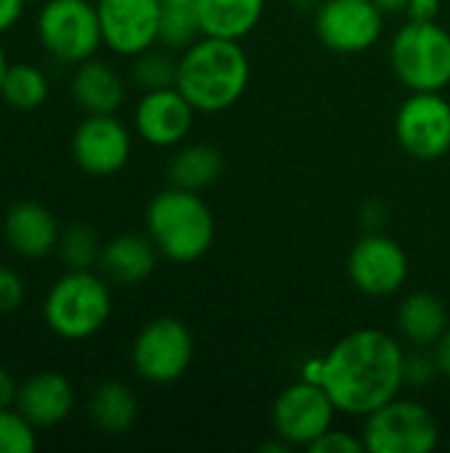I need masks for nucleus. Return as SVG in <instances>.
Returning <instances> with one entry per match:
<instances>
[{"mask_svg": "<svg viewBox=\"0 0 450 453\" xmlns=\"http://www.w3.org/2000/svg\"><path fill=\"white\" fill-rule=\"evenodd\" d=\"M406 350L382 329H355L337 340L326 356L302 364L300 377L321 385L337 409L350 417H369L406 388Z\"/></svg>", "mask_w": 450, "mask_h": 453, "instance_id": "nucleus-1", "label": "nucleus"}, {"mask_svg": "<svg viewBox=\"0 0 450 453\" xmlns=\"http://www.w3.org/2000/svg\"><path fill=\"white\" fill-rule=\"evenodd\" d=\"M249 85V58L239 40L202 35L178 58L175 88L196 111L217 114L231 109Z\"/></svg>", "mask_w": 450, "mask_h": 453, "instance_id": "nucleus-2", "label": "nucleus"}, {"mask_svg": "<svg viewBox=\"0 0 450 453\" xmlns=\"http://www.w3.org/2000/svg\"><path fill=\"white\" fill-rule=\"evenodd\" d=\"M146 228L159 255L172 263L202 260L215 242V218L196 191L164 188L146 210Z\"/></svg>", "mask_w": 450, "mask_h": 453, "instance_id": "nucleus-3", "label": "nucleus"}, {"mask_svg": "<svg viewBox=\"0 0 450 453\" xmlns=\"http://www.w3.org/2000/svg\"><path fill=\"white\" fill-rule=\"evenodd\" d=\"M45 324L61 340H88L111 316V295L103 279L90 271H69L45 295Z\"/></svg>", "mask_w": 450, "mask_h": 453, "instance_id": "nucleus-4", "label": "nucleus"}, {"mask_svg": "<svg viewBox=\"0 0 450 453\" xmlns=\"http://www.w3.org/2000/svg\"><path fill=\"white\" fill-rule=\"evenodd\" d=\"M395 77L411 93H440L450 85V32L438 21H408L390 42Z\"/></svg>", "mask_w": 450, "mask_h": 453, "instance_id": "nucleus-5", "label": "nucleus"}, {"mask_svg": "<svg viewBox=\"0 0 450 453\" xmlns=\"http://www.w3.org/2000/svg\"><path fill=\"white\" fill-rule=\"evenodd\" d=\"M440 427L432 411L414 398H393L366 417L363 446L371 453H432Z\"/></svg>", "mask_w": 450, "mask_h": 453, "instance_id": "nucleus-6", "label": "nucleus"}, {"mask_svg": "<svg viewBox=\"0 0 450 453\" xmlns=\"http://www.w3.org/2000/svg\"><path fill=\"white\" fill-rule=\"evenodd\" d=\"M37 37L53 58L82 64L103 42L98 8L88 0H45L37 13Z\"/></svg>", "mask_w": 450, "mask_h": 453, "instance_id": "nucleus-7", "label": "nucleus"}, {"mask_svg": "<svg viewBox=\"0 0 450 453\" xmlns=\"http://www.w3.org/2000/svg\"><path fill=\"white\" fill-rule=\"evenodd\" d=\"M130 358L141 380L170 385L180 380L194 361V334L180 319H154L138 332Z\"/></svg>", "mask_w": 450, "mask_h": 453, "instance_id": "nucleus-8", "label": "nucleus"}, {"mask_svg": "<svg viewBox=\"0 0 450 453\" xmlns=\"http://www.w3.org/2000/svg\"><path fill=\"white\" fill-rule=\"evenodd\" d=\"M337 411V403L321 385L300 377V382L284 388L273 401L271 422L276 438L292 449H310L324 433L334 427Z\"/></svg>", "mask_w": 450, "mask_h": 453, "instance_id": "nucleus-9", "label": "nucleus"}, {"mask_svg": "<svg viewBox=\"0 0 450 453\" xmlns=\"http://www.w3.org/2000/svg\"><path fill=\"white\" fill-rule=\"evenodd\" d=\"M395 138L400 149L435 162L450 151V101L440 93H411L395 114Z\"/></svg>", "mask_w": 450, "mask_h": 453, "instance_id": "nucleus-10", "label": "nucleus"}, {"mask_svg": "<svg viewBox=\"0 0 450 453\" xmlns=\"http://www.w3.org/2000/svg\"><path fill=\"white\" fill-rule=\"evenodd\" d=\"M385 29V13L371 0H321L316 8L318 40L342 56L374 48Z\"/></svg>", "mask_w": 450, "mask_h": 453, "instance_id": "nucleus-11", "label": "nucleus"}, {"mask_svg": "<svg viewBox=\"0 0 450 453\" xmlns=\"http://www.w3.org/2000/svg\"><path fill=\"white\" fill-rule=\"evenodd\" d=\"M347 273L358 292L369 297H390L400 292L408 279V255L395 239L369 231L350 250Z\"/></svg>", "mask_w": 450, "mask_h": 453, "instance_id": "nucleus-12", "label": "nucleus"}, {"mask_svg": "<svg viewBox=\"0 0 450 453\" xmlns=\"http://www.w3.org/2000/svg\"><path fill=\"white\" fill-rule=\"evenodd\" d=\"M133 151L130 130L114 114H88L72 135V157L77 167L95 178L119 173Z\"/></svg>", "mask_w": 450, "mask_h": 453, "instance_id": "nucleus-13", "label": "nucleus"}, {"mask_svg": "<svg viewBox=\"0 0 450 453\" xmlns=\"http://www.w3.org/2000/svg\"><path fill=\"white\" fill-rule=\"evenodd\" d=\"M103 45L119 56H138L159 42L162 0H98Z\"/></svg>", "mask_w": 450, "mask_h": 453, "instance_id": "nucleus-14", "label": "nucleus"}, {"mask_svg": "<svg viewBox=\"0 0 450 453\" xmlns=\"http://www.w3.org/2000/svg\"><path fill=\"white\" fill-rule=\"evenodd\" d=\"M196 109L178 88L149 90L135 106V130L138 135L159 149H170L186 141L194 127Z\"/></svg>", "mask_w": 450, "mask_h": 453, "instance_id": "nucleus-15", "label": "nucleus"}, {"mask_svg": "<svg viewBox=\"0 0 450 453\" xmlns=\"http://www.w3.org/2000/svg\"><path fill=\"white\" fill-rule=\"evenodd\" d=\"M5 242L21 257L37 260L58 247V223L53 212L37 202H19L8 210L3 223Z\"/></svg>", "mask_w": 450, "mask_h": 453, "instance_id": "nucleus-16", "label": "nucleus"}, {"mask_svg": "<svg viewBox=\"0 0 450 453\" xmlns=\"http://www.w3.org/2000/svg\"><path fill=\"white\" fill-rule=\"evenodd\" d=\"M16 409L34 425V427H56L61 425L74 409V390L64 374L40 372L19 385Z\"/></svg>", "mask_w": 450, "mask_h": 453, "instance_id": "nucleus-17", "label": "nucleus"}, {"mask_svg": "<svg viewBox=\"0 0 450 453\" xmlns=\"http://www.w3.org/2000/svg\"><path fill=\"white\" fill-rule=\"evenodd\" d=\"M156 244L146 234H119L101 250V271L109 281L119 287H133L146 281L156 268Z\"/></svg>", "mask_w": 450, "mask_h": 453, "instance_id": "nucleus-18", "label": "nucleus"}, {"mask_svg": "<svg viewBox=\"0 0 450 453\" xmlns=\"http://www.w3.org/2000/svg\"><path fill=\"white\" fill-rule=\"evenodd\" d=\"M395 324L400 337L414 348H435L438 340L448 332V311L438 295L414 292L398 305Z\"/></svg>", "mask_w": 450, "mask_h": 453, "instance_id": "nucleus-19", "label": "nucleus"}, {"mask_svg": "<svg viewBox=\"0 0 450 453\" xmlns=\"http://www.w3.org/2000/svg\"><path fill=\"white\" fill-rule=\"evenodd\" d=\"M202 35L223 40H244L257 29L265 0H194Z\"/></svg>", "mask_w": 450, "mask_h": 453, "instance_id": "nucleus-20", "label": "nucleus"}, {"mask_svg": "<svg viewBox=\"0 0 450 453\" xmlns=\"http://www.w3.org/2000/svg\"><path fill=\"white\" fill-rule=\"evenodd\" d=\"M72 93L88 114H114L125 101V82L109 64L88 58L77 64Z\"/></svg>", "mask_w": 450, "mask_h": 453, "instance_id": "nucleus-21", "label": "nucleus"}, {"mask_svg": "<svg viewBox=\"0 0 450 453\" xmlns=\"http://www.w3.org/2000/svg\"><path fill=\"white\" fill-rule=\"evenodd\" d=\"M223 173V154L210 143H188L178 149L167 165V180L175 188L204 191Z\"/></svg>", "mask_w": 450, "mask_h": 453, "instance_id": "nucleus-22", "label": "nucleus"}, {"mask_svg": "<svg viewBox=\"0 0 450 453\" xmlns=\"http://www.w3.org/2000/svg\"><path fill=\"white\" fill-rule=\"evenodd\" d=\"M88 414H90V422L101 433L122 435L138 419V401L125 382L106 380L93 390L90 403H88Z\"/></svg>", "mask_w": 450, "mask_h": 453, "instance_id": "nucleus-23", "label": "nucleus"}, {"mask_svg": "<svg viewBox=\"0 0 450 453\" xmlns=\"http://www.w3.org/2000/svg\"><path fill=\"white\" fill-rule=\"evenodd\" d=\"M0 96L13 109H37L48 98V77L32 64H8L0 82Z\"/></svg>", "mask_w": 450, "mask_h": 453, "instance_id": "nucleus-24", "label": "nucleus"}, {"mask_svg": "<svg viewBox=\"0 0 450 453\" xmlns=\"http://www.w3.org/2000/svg\"><path fill=\"white\" fill-rule=\"evenodd\" d=\"M202 37L194 0H167L159 16V42L170 50H186Z\"/></svg>", "mask_w": 450, "mask_h": 453, "instance_id": "nucleus-25", "label": "nucleus"}, {"mask_svg": "<svg viewBox=\"0 0 450 453\" xmlns=\"http://www.w3.org/2000/svg\"><path fill=\"white\" fill-rule=\"evenodd\" d=\"M133 80L143 93L162 90V88H175V82H178V61L164 50L149 48V50L135 56Z\"/></svg>", "mask_w": 450, "mask_h": 453, "instance_id": "nucleus-26", "label": "nucleus"}, {"mask_svg": "<svg viewBox=\"0 0 450 453\" xmlns=\"http://www.w3.org/2000/svg\"><path fill=\"white\" fill-rule=\"evenodd\" d=\"M101 250L103 247H98V234L82 223L69 226L58 239V252L69 271H90V265L98 263Z\"/></svg>", "mask_w": 450, "mask_h": 453, "instance_id": "nucleus-27", "label": "nucleus"}, {"mask_svg": "<svg viewBox=\"0 0 450 453\" xmlns=\"http://www.w3.org/2000/svg\"><path fill=\"white\" fill-rule=\"evenodd\" d=\"M34 449V425L19 409H0V453H29Z\"/></svg>", "mask_w": 450, "mask_h": 453, "instance_id": "nucleus-28", "label": "nucleus"}, {"mask_svg": "<svg viewBox=\"0 0 450 453\" xmlns=\"http://www.w3.org/2000/svg\"><path fill=\"white\" fill-rule=\"evenodd\" d=\"M427 348H419L416 353H406V366H403V380L408 388H427L438 374V361L435 353H424Z\"/></svg>", "mask_w": 450, "mask_h": 453, "instance_id": "nucleus-29", "label": "nucleus"}, {"mask_svg": "<svg viewBox=\"0 0 450 453\" xmlns=\"http://www.w3.org/2000/svg\"><path fill=\"white\" fill-rule=\"evenodd\" d=\"M310 453H363L366 451V446H363V438H355V435H350V433H345V430H329V433H324L310 449Z\"/></svg>", "mask_w": 450, "mask_h": 453, "instance_id": "nucleus-30", "label": "nucleus"}, {"mask_svg": "<svg viewBox=\"0 0 450 453\" xmlns=\"http://www.w3.org/2000/svg\"><path fill=\"white\" fill-rule=\"evenodd\" d=\"M24 303V281L16 271L0 265V316L19 311Z\"/></svg>", "mask_w": 450, "mask_h": 453, "instance_id": "nucleus-31", "label": "nucleus"}, {"mask_svg": "<svg viewBox=\"0 0 450 453\" xmlns=\"http://www.w3.org/2000/svg\"><path fill=\"white\" fill-rule=\"evenodd\" d=\"M408 21H435L440 13V0H408Z\"/></svg>", "mask_w": 450, "mask_h": 453, "instance_id": "nucleus-32", "label": "nucleus"}, {"mask_svg": "<svg viewBox=\"0 0 450 453\" xmlns=\"http://www.w3.org/2000/svg\"><path fill=\"white\" fill-rule=\"evenodd\" d=\"M27 0H0V35L8 32L24 13Z\"/></svg>", "mask_w": 450, "mask_h": 453, "instance_id": "nucleus-33", "label": "nucleus"}, {"mask_svg": "<svg viewBox=\"0 0 450 453\" xmlns=\"http://www.w3.org/2000/svg\"><path fill=\"white\" fill-rule=\"evenodd\" d=\"M19 395V385L13 382L11 372L0 366V409H11L16 403Z\"/></svg>", "mask_w": 450, "mask_h": 453, "instance_id": "nucleus-34", "label": "nucleus"}, {"mask_svg": "<svg viewBox=\"0 0 450 453\" xmlns=\"http://www.w3.org/2000/svg\"><path fill=\"white\" fill-rule=\"evenodd\" d=\"M432 353H435V361H438L440 374L450 380V326H448V332L438 340V345H435V350H432Z\"/></svg>", "mask_w": 450, "mask_h": 453, "instance_id": "nucleus-35", "label": "nucleus"}, {"mask_svg": "<svg viewBox=\"0 0 450 453\" xmlns=\"http://www.w3.org/2000/svg\"><path fill=\"white\" fill-rule=\"evenodd\" d=\"M385 215H387V212H385V207H382L379 202H369V204L361 210V218L371 226V231H377V226L385 220Z\"/></svg>", "mask_w": 450, "mask_h": 453, "instance_id": "nucleus-36", "label": "nucleus"}, {"mask_svg": "<svg viewBox=\"0 0 450 453\" xmlns=\"http://www.w3.org/2000/svg\"><path fill=\"white\" fill-rule=\"evenodd\" d=\"M385 16H393V13H403L406 11V5H408V0H371Z\"/></svg>", "mask_w": 450, "mask_h": 453, "instance_id": "nucleus-37", "label": "nucleus"}, {"mask_svg": "<svg viewBox=\"0 0 450 453\" xmlns=\"http://www.w3.org/2000/svg\"><path fill=\"white\" fill-rule=\"evenodd\" d=\"M8 69V61H5V53H3V45H0V82H3V74Z\"/></svg>", "mask_w": 450, "mask_h": 453, "instance_id": "nucleus-38", "label": "nucleus"}, {"mask_svg": "<svg viewBox=\"0 0 450 453\" xmlns=\"http://www.w3.org/2000/svg\"><path fill=\"white\" fill-rule=\"evenodd\" d=\"M162 3H167V0H162Z\"/></svg>", "mask_w": 450, "mask_h": 453, "instance_id": "nucleus-39", "label": "nucleus"}]
</instances>
